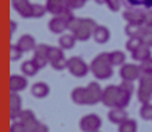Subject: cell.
I'll use <instances>...</instances> for the list:
<instances>
[{
	"mask_svg": "<svg viewBox=\"0 0 152 132\" xmlns=\"http://www.w3.org/2000/svg\"><path fill=\"white\" fill-rule=\"evenodd\" d=\"M94 77L98 79H107L113 75V64L110 63L109 53H101L89 64Z\"/></svg>",
	"mask_w": 152,
	"mask_h": 132,
	"instance_id": "6da1fadb",
	"label": "cell"
},
{
	"mask_svg": "<svg viewBox=\"0 0 152 132\" xmlns=\"http://www.w3.org/2000/svg\"><path fill=\"white\" fill-rule=\"evenodd\" d=\"M137 96L142 104L149 103V100L152 99V74H142L141 75Z\"/></svg>",
	"mask_w": 152,
	"mask_h": 132,
	"instance_id": "7a4b0ae2",
	"label": "cell"
},
{
	"mask_svg": "<svg viewBox=\"0 0 152 132\" xmlns=\"http://www.w3.org/2000/svg\"><path fill=\"white\" fill-rule=\"evenodd\" d=\"M67 70H69V73L71 74V75H74L75 78H83L89 73L91 67H89L81 57H77V56H75V57H71V59L67 60Z\"/></svg>",
	"mask_w": 152,
	"mask_h": 132,
	"instance_id": "3957f363",
	"label": "cell"
},
{
	"mask_svg": "<svg viewBox=\"0 0 152 132\" xmlns=\"http://www.w3.org/2000/svg\"><path fill=\"white\" fill-rule=\"evenodd\" d=\"M98 24L94 21L92 18H83L81 20V25L77 29L75 33H73L75 39L78 42H85L88 41L91 36H94V32L96 29Z\"/></svg>",
	"mask_w": 152,
	"mask_h": 132,
	"instance_id": "277c9868",
	"label": "cell"
},
{
	"mask_svg": "<svg viewBox=\"0 0 152 132\" xmlns=\"http://www.w3.org/2000/svg\"><path fill=\"white\" fill-rule=\"evenodd\" d=\"M102 127V120L96 114H87L80 120V128L83 132H95Z\"/></svg>",
	"mask_w": 152,
	"mask_h": 132,
	"instance_id": "5b68a950",
	"label": "cell"
},
{
	"mask_svg": "<svg viewBox=\"0 0 152 132\" xmlns=\"http://www.w3.org/2000/svg\"><path fill=\"white\" fill-rule=\"evenodd\" d=\"M119 93L120 88L117 85H109L103 89V96H102V103L106 107L115 109L117 107V102H119Z\"/></svg>",
	"mask_w": 152,
	"mask_h": 132,
	"instance_id": "8992f818",
	"label": "cell"
},
{
	"mask_svg": "<svg viewBox=\"0 0 152 132\" xmlns=\"http://www.w3.org/2000/svg\"><path fill=\"white\" fill-rule=\"evenodd\" d=\"M141 75H142L141 68H140V65H137V64H124L120 68V77H121L123 81L134 82L135 79H140Z\"/></svg>",
	"mask_w": 152,
	"mask_h": 132,
	"instance_id": "52a82bcc",
	"label": "cell"
},
{
	"mask_svg": "<svg viewBox=\"0 0 152 132\" xmlns=\"http://www.w3.org/2000/svg\"><path fill=\"white\" fill-rule=\"evenodd\" d=\"M102 96H103V89L99 86L98 82H91L87 86V104L94 106L102 102Z\"/></svg>",
	"mask_w": 152,
	"mask_h": 132,
	"instance_id": "ba28073f",
	"label": "cell"
},
{
	"mask_svg": "<svg viewBox=\"0 0 152 132\" xmlns=\"http://www.w3.org/2000/svg\"><path fill=\"white\" fill-rule=\"evenodd\" d=\"M123 17L129 24L134 25H144V17H145V10H141L138 7H131L127 9L123 13Z\"/></svg>",
	"mask_w": 152,
	"mask_h": 132,
	"instance_id": "9c48e42d",
	"label": "cell"
},
{
	"mask_svg": "<svg viewBox=\"0 0 152 132\" xmlns=\"http://www.w3.org/2000/svg\"><path fill=\"white\" fill-rule=\"evenodd\" d=\"M23 99L18 93L10 92V120H18L20 114L23 111Z\"/></svg>",
	"mask_w": 152,
	"mask_h": 132,
	"instance_id": "30bf717a",
	"label": "cell"
},
{
	"mask_svg": "<svg viewBox=\"0 0 152 132\" xmlns=\"http://www.w3.org/2000/svg\"><path fill=\"white\" fill-rule=\"evenodd\" d=\"M11 4L23 18H32V3L29 0H11Z\"/></svg>",
	"mask_w": 152,
	"mask_h": 132,
	"instance_id": "8fae6325",
	"label": "cell"
},
{
	"mask_svg": "<svg viewBox=\"0 0 152 132\" xmlns=\"http://www.w3.org/2000/svg\"><path fill=\"white\" fill-rule=\"evenodd\" d=\"M18 121L24 124V127L27 128L28 132H34L35 128H37V125L39 124V121H38V118L35 117L34 111H31V110H23L18 117Z\"/></svg>",
	"mask_w": 152,
	"mask_h": 132,
	"instance_id": "7c38bea8",
	"label": "cell"
},
{
	"mask_svg": "<svg viewBox=\"0 0 152 132\" xmlns=\"http://www.w3.org/2000/svg\"><path fill=\"white\" fill-rule=\"evenodd\" d=\"M9 85H10V92L20 93V92H23L28 86V81L25 78V75H11Z\"/></svg>",
	"mask_w": 152,
	"mask_h": 132,
	"instance_id": "4fadbf2b",
	"label": "cell"
},
{
	"mask_svg": "<svg viewBox=\"0 0 152 132\" xmlns=\"http://www.w3.org/2000/svg\"><path fill=\"white\" fill-rule=\"evenodd\" d=\"M64 9H70L69 0H46L48 13L53 14V15H59Z\"/></svg>",
	"mask_w": 152,
	"mask_h": 132,
	"instance_id": "5bb4252c",
	"label": "cell"
},
{
	"mask_svg": "<svg viewBox=\"0 0 152 132\" xmlns=\"http://www.w3.org/2000/svg\"><path fill=\"white\" fill-rule=\"evenodd\" d=\"M107 118L109 121L116 125H120L123 124L124 121L129 120V114L124 109H119V107H115V109H110V111L107 113Z\"/></svg>",
	"mask_w": 152,
	"mask_h": 132,
	"instance_id": "9a60e30c",
	"label": "cell"
},
{
	"mask_svg": "<svg viewBox=\"0 0 152 132\" xmlns=\"http://www.w3.org/2000/svg\"><path fill=\"white\" fill-rule=\"evenodd\" d=\"M17 45L24 53H27V51H31V50H35V47H37V41H35V38L32 35H23V36H20L18 42H17Z\"/></svg>",
	"mask_w": 152,
	"mask_h": 132,
	"instance_id": "2e32d148",
	"label": "cell"
},
{
	"mask_svg": "<svg viewBox=\"0 0 152 132\" xmlns=\"http://www.w3.org/2000/svg\"><path fill=\"white\" fill-rule=\"evenodd\" d=\"M31 93L38 99H43L50 93V88H49L46 82H37L31 86Z\"/></svg>",
	"mask_w": 152,
	"mask_h": 132,
	"instance_id": "e0dca14e",
	"label": "cell"
},
{
	"mask_svg": "<svg viewBox=\"0 0 152 132\" xmlns=\"http://www.w3.org/2000/svg\"><path fill=\"white\" fill-rule=\"evenodd\" d=\"M71 100L78 106L87 104V88H84V86L74 88L73 91H71Z\"/></svg>",
	"mask_w": 152,
	"mask_h": 132,
	"instance_id": "ac0fdd59",
	"label": "cell"
},
{
	"mask_svg": "<svg viewBox=\"0 0 152 132\" xmlns=\"http://www.w3.org/2000/svg\"><path fill=\"white\" fill-rule=\"evenodd\" d=\"M94 39H95L96 43L103 45V43H106L110 39V31L106 27H103V25H98L95 32H94Z\"/></svg>",
	"mask_w": 152,
	"mask_h": 132,
	"instance_id": "d6986e66",
	"label": "cell"
},
{
	"mask_svg": "<svg viewBox=\"0 0 152 132\" xmlns=\"http://www.w3.org/2000/svg\"><path fill=\"white\" fill-rule=\"evenodd\" d=\"M48 27H49V31H50L52 33H63V32L67 29L66 22L60 18V17H57V15H55V17L49 21Z\"/></svg>",
	"mask_w": 152,
	"mask_h": 132,
	"instance_id": "ffe728a7",
	"label": "cell"
},
{
	"mask_svg": "<svg viewBox=\"0 0 152 132\" xmlns=\"http://www.w3.org/2000/svg\"><path fill=\"white\" fill-rule=\"evenodd\" d=\"M151 47L149 46H147V45H141L138 47V49H135V50L131 53V57H133L135 61H144V60H147V59H149L151 57Z\"/></svg>",
	"mask_w": 152,
	"mask_h": 132,
	"instance_id": "44dd1931",
	"label": "cell"
},
{
	"mask_svg": "<svg viewBox=\"0 0 152 132\" xmlns=\"http://www.w3.org/2000/svg\"><path fill=\"white\" fill-rule=\"evenodd\" d=\"M21 71L25 77H34V75H37L38 71H39V67L37 65V63L34 61V60H27V61H24L23 65H21Z\"/></svg>",
	"mask_w": 152,
	"mask_h": 132,
	"instance_id": "7402d4cb",
	"label": "cell"
},
{
	"mask_svg": "<svg viewBox=\"0 0 152 132\" xmlns=\"http://www.w3.org/2000/svg\"><path fill=\"white\" fill-rule=\"evenodd\" d=\"M75 42H77V39H75V36L73 33L71 35H61L59 39V45L63 50H70V49L74 47Z\"/></svg>",
	"mask_w": 152,
	"mask_h": 132,
	"instance_id": "603a6c76",
	"label": "cell"
},
{
	"mask_svg": "<svg viewBox=\"0 0 152 132\" xmlns=\"http://www.w3.org/2000/svg\"><path fill=\"white\" fill-rule=\"evenodd\" d=\"M126 35L129 38H140L142 35V25H134V24H127L124 28Z\"/></svg>",
	"mask_w": 152,
	"mask_h": 132,
	"instance_id": "cb8c5ba5",
	"label": "cell"
},
{
	"mask_svg": "<svg viewBox=\"0 0 152 132\" xmlns=\"http://www.w3.org/2000/svg\"><path fill=\"white\" fill-rule=\"evenodd\" d=\"M109 59H110V63L113 65H124L126 64V54L120 50H113L109 53Z\"/></svg>",
	"mask_w": 152,
	"mask_h": 132,
	"instance_id": "d4e9b609",
	"label": "cell"
},
{
	"mask_svg": "<svg viewBox=\"0 0 152 132\" xmlns=\"http://www.w3.org/2000/svg\"><path fill=\"white\" fill-rule=\"evenodd\" d=\"M141 41H142L144 45L152 47V24H145V25H142Z\"/></svg>",
	"mask_w": 152,
	"mask_h": 132,
	"instance_id": "484cf974",
	"label": "cell"
},
{
	"mask_svg": "<svg viewBox=\"0 0 152 132\" xmlns=\"http://www.w3.org/2000/svg\"><path fill=\"white\" fill-rule=\"evenodd\" d=\"M138 127H137V123L134 120H127L123 124L119 125V132H137Z\"/></svg>",
	"mask_w": 152,
	"mask_h": 132,
	"instance_id": "4316f807",
	"label": "cell"
},
{
	"mask_svg": "<svg viewBox=\"0 0 152 132\" xmlns=\"http://www.w3.org/2000/svg\"><path fill=\"white\" fill-rule=\"evenodd\" d=\"M140 115L145 121H151L152 120V103H144L141 106V109H140Z\"/></svg>",
	"mask_w": 152,
	"mask_h": 132,
	"instance_id": "83f0119b",
	"label": "cell"
},
{
	"mask_svg": "<svg viewBox=\"0 0 152 132\" xmlns=\"http://www.w3.org/2000/svg\"><path fill=\"white\" fill-rule=\"evenodd\" d=\"M48 13L46 6L38 4V3H32V18H42L45 14Z\"/></svg>",
	"mask_w": 152,
	"mask_h": 132,
	"instance_id": "f1b7e54d",
	"label": "cell"
},
{
	"mask_svg": "<svg viewBox=\"0 0 152 132\" xmlns=\"http://www.w3.org/2000/svg\"><path fill=\"white\" fill-rule=\"evenodd\" d=\"M61 57H64V53H63V49L61 47H52L49 49V64L52 63V61H55V60H59L61 59Z\"/></svg>",
	"mask_w": 152,
	"mask_h": 132,
	"instance_id": "f546056e",
	"label": "cell"
},
{
	"mask_svg": "<svg viewBox=\"0 0 152 132\" xmlns=\"http://www.w3.org/2000/svg\"><path fill=\"white\" fill-rule=\"evenodd\" d=\"M142 45V41L140 39V38H129V41L126 43V49L130 51V53H133L135 49H138L140 46Z\"/></svg>",
	"mask_w": 152,
	"mask_h": 132,
	"instance_id": "4dcf8cb0",
	"label": "cell"
},
{
	"mask_svg": "<svg viewBox=\"0 0 152 132\" xmlns=\"http://www.w3.org/2000/svg\"><path fill=\"white\" fill-rule=\"evenodd\" d=\"M24 51L18 47V45H11L10 46V60L11 61H17L20 60V57L23 56Z\"/></svg>",
	"mask_w": 152,
	"mask_h": 132,
	"instance_id": "1f68e13d",
	"label": "cell"
},
{
	"mask_svg": "<svg viewBox=\"0 0 152 132\" xmlns=\"http://www.w3.org/2000/svg\"><path fill=\"white\" fill-rule=\"evenodd\" d=\"M57 17H60V18L63 20V21L66 22V25H69V24L75 18V17H74V14H73V11H71V9H64L61 13L59 14V15H57Z\"/></svg>",
	"mask_w": 152,
	"mask_h": 132,
	"instance_id": "d6a6232c",
	"label": "cell"
},
{
	"mask_svg": "<svg viewBox=\"0 0 152 132\" xmlns=\"http://www.w3.org/2000/svg\"><path fill=\"white\" fill-rule=\"evenodd\" d=\"M140 68H141V73L142 74H152V56L149 57V59L141 61Z\"/></svg>",
	"mask_w": 152,
	"mask_h": 132,
	"instance_id": "836d02e7",
	"label": "cell"
},
{
	"mask_svg": "<svg viewBox=\"0 0 152 132\" xmlns=\"http://www.w3.org/2000/svg\"><path fill=\"white\" fill-rule=\"evenodd\" d=\"M50 65H52V68L56 70V71H61V70L67 68V60H66L64 57H61V59H59V60L52 61Z\"/></svg>",
	"mask_w": 152,
	"mask_h": 132,
	"instance_id": "e575fe53",
	"label": "cell"
},
{
	"mask_svg": "<svg viewBox=\"0 0 152 132\" xmlns=\"http://www.w3.org/2000/svg\"><path fill=\"white\" fill-rule=\"evenodd\" d=\"M81 20L83 18H80V17H75V18L71 21V22L67 25V29H69L71 33H75L77 32V29L80 28V25H81Z\"/></svg>",
	"mask_w": 152,
	"mask_h": 132,
	"instance_id": "d590c367",
	"label": "cell"
},
{
	"mask_svg": "<svg viewBox=\"0 0 152 132\" xmlns=\"http://www.w3.org/2000/svg\"><path fill=\"white\" fill-rule=\"evenodd\" d=\"M106 6H107V9L110 10V11H119L120 10V6H121V0H107L106 1Z\"/></svg>",
	"mask_w": 152,
	"mask_h": 132,
	"instance_id": "8d00e7d4",
	"label": "cell"
},
{
	"mask_svg": "<svg viewBox=\"0 0 152 132\" xmlns=\"http://www.w3.org/2000/svg\"><path fill=\"white\" fill-rule=\"evenodd\" d=\"M87 3V0H69V7L71 10H77V9H83Z\"/></svg>",
	"mask_w": 152,
	"mask_h": 132,
	"instance_id": "74e56055",
	"label": "cell"
},
{
	"mask_svg": "<svg viewBox=\"0 0 152 132\" xmlns=\"http://www.w3.org/2000/svg\"><path fill=\"white\" fill-rule=\"evenodd\" d=\"M10 132H28V131H27V128L24 127L23 123L15 121V123L11 124V127H10Z\"/></svg>",
	"mask_w": 152,
	"mask_h": 132,
	"instance_id": "f35d334b",
	"label": "cell"
},
{
	"mask_svg": "<svg viewBox=\"0 0 152 132\" xmlns=\"http://www.w3.org/2000/svg\"><path fill=\"white\" fill-rule=\"evenodd\" d=\"M34 132H49V127H48L46 124H43L39 121V124L37 125V128H35Z\"/></svg>",
	"mask_w": 152,
	"mask_h": 132,
	"instance_id": "ab89813d",
	"label": "cell"
},
{
	"mask_svg": "<svg viewBox=\"0 0 152 132\" xmlns=\"http://www.w3.org/2000/svg\"><path fill=\"white\" fill-rule=\"evenodd\" d=\"M145 24H152V9L145 10V17H144V25Z\"/></svg>",
	"mask_w": 152,
	"mask_h": 132,
	"instance_id": "60d3db41",
	"label": "cell"
},
{
	"mask_svg": "<svg viewBox=\"0 0 152 132\" xmlns=\"http://www.w3.org/2000/svg\"><path fill=\"white\" fill-rule=\"evenodd\" d=\"M144 0H127V4L133 6V7H138V6H142Z\"/></svg>",
	"mask_w": 152,
	"mask_h": 132,
	"instance_id": "b9f144b4",
	"label": "cell"
},
{
	"mask_svg": "<svg viewBox=\"0 0 152 132\" xmlns=\"http://www.w3.org/2000/svg\"><path fill=\"white\" fill-rule=\"evenodd\" d=\"M142 7L145 10H151L152 9V0H144V1H142Z\"/></svg>",
	"mask_w": 152,
	"mask_h": 132,
	"instance_id": "7bdbcfd3",
	"label": "cell"
},
{
	"mask_svg": "<svg viewBox=\"0 0 152 132\" xmlns=\"http://www.w3.org/2000/svg\"><path fill=\"white\" fill-rule=\"evenodd\" d=\"M10 35H13L14 32H15V28H17V24H15V21H13V20H11V21H10Z\"/></svg>",
	"mask_w": 152,
	"mask_h": 132,
	"instance_id": "ee69618b",
	"label": "cell"
},
{
	"mask_svg": "<svg viewBox=\"0 0 152 132\" xmlns=\"http://www.w3.org/2000/svg\"><path fill=\"white\" fill-rule=\"evenodd\" d=\"M106 1L107 0H95V3H98V4H106Z\"/></svg>",
	"mask_w": 152,
	"mask_h": 132,
	"instance_id": "f6af8a7d",
	"label": "cell"
},
{
	"mask_svg": "<svg viewBox=\"0 0 152 132\" xmlns=\"http://www.w3.org/2000/svg\"><path fill=\"white\" fill-rule=\"evenodd\" d=\"M95 132H99V131H95Z\"/></svg>",
	"mask_w": 152,
	"mask_h": 132,
	"instance_id": "bcb514c9",
	"label": "cell"
}]
</instances>
